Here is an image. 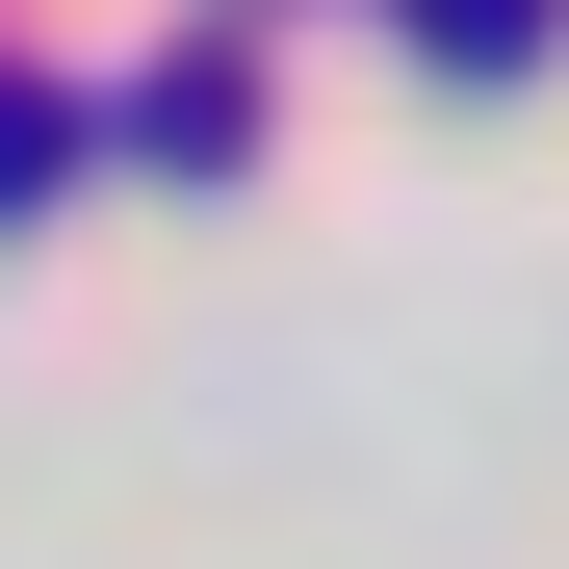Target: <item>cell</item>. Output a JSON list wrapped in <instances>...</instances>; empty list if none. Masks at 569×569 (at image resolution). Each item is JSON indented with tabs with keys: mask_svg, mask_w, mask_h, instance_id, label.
Returning <instances> with one entry per match:
<instances>
[{
	"mask_svg": "<svg viewBox=\"0 0 569 569\" xmlns=\"http://www.w3.org/2000/svg\"><path fill=\"white\" fill-rule=\"evenodd\" d=\"M389 27H415L440 78H543V52H569V0H389Z\"/></svg>",
	"mask_w": 569,
	"mask_h": 569,
	"instance_id": "3",
	"label": "cell"
},
{
	"mask_svg": "<svg viewBox=\"0 0 569 569\" xmlns=\"http://www.w3.org/2000/svg\"><path fill=\"white\" fill-rule=\"evenodd\" d=\"M78 156H104V104H78V78H52V52H0V233H27V208H52V181H78Z\"/></svg>",
	"mask_w": 569,
	"mask_h": 569,
	"instance_id": "2",
	"label": "cell"
},
{
	"mask_svg": "<svg viewBox=\"0 0 569 569\" xmlns=\"http://www.w3.org/2000/svg\"><path fill=\"white\" fill-rule=\"evenodd\" d=\"M233 27H259V0H233Z\"/></svg>",
	"mask_w": 569,
	"mask_h": 569,
	"instance_id": "4",
	"label": "cell"
},
{
	"mask_svg": "<svg viewBox=\"0 0 569 569\" xmlns=\"http://www.w3.org/2000/svg\"><path fill=\"white\" fill-rule=\"evenodd\" d=\"M78 104H104V156H156V181H233L259 156V27L208 0V27H156L130 78H78Z\"/></svg>",
	"mask_w": 569,
	"mask_h": 569,
	"instance_id": "1",
	"label": "cell"
}]
</instances>
